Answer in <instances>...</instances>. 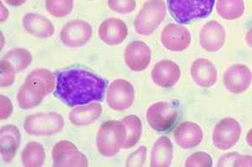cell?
<instances>
[{"mask_svg":"<svg viewBox=\"0 0 252 167\" xmlns=\"http://www.w3.org/2000/svg\"><path fill=\"white\" fill-rule=\"evenodd\" d=\"M55 95L70 107L101 101L107 80L83 69H69L56 74Z\"/></svg>","mask_w":252,"mask_h":167,"instance_id":"obj_1","label":"cell"},{"mask_svg":"<svg viewBox=\"0 0 252 167\" xmlns=\"http://www.w3.org/2000/svg\"><path fill=\"white\" fill-rule=\"evenodd\" d=\"M56 74L46 69L32 71L17 94L19 106L23 110L36 107L56 88Z\"/></svg>","mask_w":252,"mask_h":167,"instance_id":"obj_2","label":"cell"},{"mask_svg":"<svg viewBox=\"0 0 252 167\" xmlns=\"http://www.w3.org/2000/svg\"><path fill=\"white\" fill-rule=\"evenodd\" d=\"M215 0H167V8L175 21L189 24L212 14Z\"/></svg>","mask_w":252,"mask_h":167,"instance_id":"obj_3","label":"cell"},{"mask_svg":"<svg viewBox=\"0 0 252 167\" xmlns=\"http://www.w3.org/2000/svg\"><path fill=\"white\" fill-rule=\"evenodd\" d=\"M126 130L122 121L108 120L97 131L96 145L98 152L105 157H112L123 148Z\"/></svg>","mask_w":252,"mask_h":167,"instance_id":"obj_4","label":"cell"},{"mask_svg":"<svg viewBox=\"0 0 252 167\" xmlns=\"http://www.w3.org/2000/svg\"><path fill=\"white\" fill-rule=\"evenodd\" d=\"M166 15V6L163 0H148L135 17V31L141 35H151L163 22Z\"/></svg>","mask_w":252,"mask_h":167,"instance_id":"obj_5","label":"cell"},{"mask_svg":"<svg viewBox=\"0 0 252 167\" xmlns=\"http://www.w3.org/2000/svg\"><path fill=\"white\" fill-rule=\"evenodd\" d=\"M65 122L63 116L57 112L38 113L26 117L24 128L32 136H49L63 130Z\"/></svg>","mask_w":252,"mask_h":167,"instance_id":"obj_6","label":"cell"},{"mask_svg":"<svg viewBox=\"0 0 252 167\" xmlns=\"http://www.w3.org/2000/svg\"><path fill=\"white\" fill-rule=\"evenodd\" d=\"M178 108L171 102L160 101L151 105L146 111L150 126L158 132H165L175 125L178 118Z\"/></svg>","mask_w":252,"mask_h":167,"instance_id":"obj_7","label":"cell"},{"mask_svg":"<svg viewBox=\"0 0 252 167\" xmlns=\"http://www.w3.org/2000/svg\"><path fill=\"white\" fill-rule=\"evenodd\" d=\"M241 135V125L236 119L230 117L223 118L215 125L213 131V143L219 150H229L237 144Z\"/></svg>","mask_w":252,"mask_h":167,"instance_id":"obj_8","label":"cell"},{"mask_svg":"<svg viewBox=\"0 0 252 167\" xmlns=\"http://www.w3.org/2000/svg\"><path fill=\"white\" fill-rule=\"evenodd\" d=\"M134 99V87L126 79H115L108 87L106 93L107 104L114 111H126L131 107Z\"/></svg>","mask_w":252,"mask_h":167,"instance_id":"obj_9","label":"cell"},{"mask_svg":"<svg viewBox=\"0 0 252 167\" xmlns=\"http://www.w3.org/2000/svg\"><path fill=\"white\" fill-rule=\"evenodd\" d=\"M53 167H86L89 161L78 147L68 141H61L55 144L52 150Z\"/></svg>","mask_w":252,"mask_h":167,"instance_id":"obj_10","label":"cell"},{"mask_svg":"<svg viewBox=\"0 0 252 167\" xmlns=\"http://www.w3.org/2000/svg\"><path fill=\"white\" fill-rule=\"evenodd\" d=\"M92 26L86 21L74 20L64 26L60 33L61 41L68 47H80L92 38Z\"/></svg>","mask_w":252,"mask_h":167,"instance_id":"obj_11","label":"cell"},{"mask_svg":"<svg viewBox=\"0 0 252 167\" xmlns=\"http://www.w3.org/2000/svg\"><path fill=\"white\" fill-rule=\"evenodd\" d=\"M160 41L170 51H184L191 44V34L184 26L169 24L161 32Z\"/></svg>","mask_w":252,"mask_h":167,"instance_id":"obj_12","label":"cell"},{"mask_svg":"<svg viewBox=\"0 0 252 167\" xmlns=\"http://www.w3.org/2000/svg\"><path fill=\"white\" fill-rule=\"evenodd\" d=\"M252 73L247 65L235 64L228 68L223 76L224 87L233 94H242L252 84Z\"/></svg>","mask_w":252,"mask_h":167,"instance_id":"obj_13","label":"cell"},{"mask_svg":"<svg viewBox=\"0 0 252 167\" xmlns=\"http://www.w3.org/2000/svg\"><path fill=\"white\" fill-rule=\"evenodd\" d=\"M152 50L143 41L129 43L125 50V62L131 71L141 72L149 66Z\"/></svg>","mask_w":252,"mask_h":167,"instance_id":"obj_14","label":"cell"},{"mask_svg":"<svg viewBox=\"0 0 252 167\" xmlns=\"http://www.w3.org/2000/svg\"><path fill=\"white\" fill-rule=\"evenodd\" d=\"M226 40L225 29L217 21H209L201 28L199 42L208 52H217L223 47Z\"/></svg>","mask_w":252,"mask_h":167,"instance_id":"obj_15","label":"cell"},{"mask_svg":"<svg viewBox=\"0 0 252 167\" xmlns=\"http://www.w3.org/2000/svg\"><path fill=\"white\" fill-rule=\"evenodd\" d=\"M180 77V67L172 60H164L157 63L152 71L153 82L162 88H171L174 86Z\"/></svg>","mask_w":252,"mask_h":167,"instance_id":"obj_16","label":"cell"},{"mask_svg":"<svg viewBox=\"0 0 252 167\" xmlns=\"http://www.w3.org/2000/svg\"><path fill=\"white\" fill-rule=\"evenodd\" d=\"M98 35L101 40L108 46H118L127 37L128 28L121 19L109 18L99 26Z\"/></svg>","mask_w":252,"mask_h":167,"instance_id":"obj_17","label":"cell"},{"mask_svg":"<svg viewBox=\"0 0 252 167\" xmlns=\"http://www.w3.org/2000/svg\"><path fill=\"white\" fill-rule=\"evenodd\" d=\"M190 73L196 85L202 88H210L215 85L218 78V71L210 60L199 58L193 61Z\"/></svg>","mask_w":252,"mask_h":167,"instance_id":"obj_18","label":"cell"},{"mask_svg":"<svg viewBox=\"0 0 252 167\" xmlns=\"http://www.w3.org/2000/svg\"><path fill=\"white\" fill-rule=\"evenodd\" d=\"M203 138V130L194 122H183L175 130V142L183 149L197 147L200 144Z\"/></svg>","mask_w":252,"mask_h":167,"instance_id":"obj_19","label":"cell"},{"mask_svg":"<svg viewBox=\"0 0 252 167\" xmlns=\"http://www.w3.org/2000/svg\"><path fill=\"white\" fill-rule=\"evenodd\" d=\"M20 144V131L14 125H4L0 131V151L4 162H11Z\"/></svg>","mask_w":252,"mask_h":167,"instance_id":"obj_20","label":"cell"},{"mask_svg":"<svg viewBox=\"0 0 252 167\" xmlns=\"http://www.w3.org/2000/svg\"><path fill=\"white\" fill-rule=\"evenodd\" d=\"M23 26L30 34L40 39L50 38L55 32V27L51 20L36 13L26 14L23 18Z\"/></svg>","mask_w":252,"mask_h":167,"instance_id":"obj_21","label":"cell"},{"mask_svg":"<svg viewBox=\"0 0 252 167\" xmlns=\"http://www.w3.org/2000/svg\"><path fill=\"white\" fill-rule=\"evenodd\" d=\"M173 159V144L167 136H160L153 145L151 156V167H167Z\"/></svg>","mask_w":252,"mask_h":167,"instance_id":"obj_22","label":"cell"},{"mask_svg":"<svg viewBox=\"0 0 252 167\" xmlns=\"http://www.w3.org/2000/svg\"><path fill=\"white\" fill-rule=\"evenodd\" d=\"M102 111V105L98 103L80 105L69 113V120L78 126L91 125L100 117Z\"/></svg>","mask_w":252,"mask_h":167,"instance_id":"obj_23","label":"cell"},{"mask_svg":"<svg viewBox=\"0 0 252 167\" xmlns=\"http://www.w3.org/2000/svg\"><path fill=\"white\" fill-rule=\"evenodd\" d=\"M21 162L24 167H40L46 160V151L43 145L38 142H30L21 152Z\"/></svg>","mask_w":252,"mask_h":167,"instance_id":"obj_24","label":"cell"},{"mask_svg":"<svg viewBox=\"0 0 252 167\" xmlns=\"http://www.w3.org/2000/svg\"><path fill=\"white\" fill-rule=\"evenodd\" d=\"M126 130V137L123 144L124 149H129L135 146L141 139L142 134V124L138 116H128L122 119Z\"/></svg>","mask_w":252,"mask_h":167,"instance_id":"obj_25","label":"cell"},{"mask_svg":"<svg viewBox=\"0 0 252 167\" xmlns=\"http://www.w3.org/2000/svg\"><path fill=\"white\" fill-rule=\"evenodd\" d=\"M216 10L223 20H237L244 14L245 3L243 0H218Z\"/></svg>","mask_w":252,"mask_h":167,"instance_id":"obj_26","label":"cell"},{"mask_svg":"<svg viewBox=\"0 0 252 167\" xmlns=\"http://www.w3.org/2000/svg\"><path fill=\"white\" fill-rule=\"evenodd\" d=\"M3 59L9 61L14 66L15 71L20 72L25 71L31 65L32 54L26 48H13L5 54Z\"/></svg>","mask_w":252,"mask_h":167,"instance_id":"obj_27","label":"cell"},{"mask_svg":"<svg viewBox=\"0 0 252 167\" xmlns=\"http://www.w3.org/2000/svg\"><path fill=\"white\" fill-rule=\"evenodd\" d=\"M46 8L53 17H65L72 11L73 0H46Z\"/></svg>","mask_w":252,"mask_h":167,"instance_id":"obj_28","label":"cell"},{"mask_svg":"<svg viewBox=\"0 0 252 167\" xmlns=\"http://www.w3.org/2000/svg\"><path fill=\"white\" fill-rule=\"evenodd\" d=\"M1 74H0V85L1 87L5 88L13 85L15 80L16 72L14 66L5 60H1Z\"/></svg>","mask_w":252,"mask_h":167,"instance_id":"obj_29","label":"cell"},{"mask_svg":"<svg viewBox=\"0 0 252 167\" xmlns=\"http://www.w3.org/2000/svg\"><path fill=\"white\" fill-rule=\"evenodd\" d=\"M213 166V159L209 154L204 152V151H198L195 152L189 158L187 159L185 162V167H210Z\"/></svg>","mask_w":252,"mask_h":167,"instance_id":"obj_30","label":"cell"},{"mask_svg":"<svg viewBox=\"0 0 252 167\" xmlns=\"http://www.w3.org/2000/svg\"><path fill=\"white\" fill-rule=\"evenodd\" d=\"M109 9L118 14H129L136 7L135 0H108Z\"/></svg>","mask_w":252,"mask_h":167,"instance_id":"obj_31","label":"cell"},{"mask_svg":"<svg viewBox=\"0 0 252 167\" xmlns=\"http://www.w3.org/2000/svg\"><path fill=\"white\" fill-rule=\"evenodd\" d=\"M147 148L146 146H141L137 150L134 151L131 155H129L127 159L126 166L127 167H141L146 162Z\"/></svg>","mask_w":252,"mask_h":167,"instance_id":"obj_32","label":"cell"},{"mask_svg":"<svg viewBox=\"0 0 252 167\" xmlns=\"http://www.w3.org/2000/svg\"><path fill=\"white\" fill-rule=\"evenodd\" d=\"M0 102H1V107H0V119H6L11 116L13 112V104L11 100L7 96L1 95L0 96Z\"/></svg>","mask_w":252,"mask_h":167,"instance_id":"obj_33","label":"cell"},{"mask_svg":"<svg viewBox=\"0 0 252 167\" xmlns=\"http://www.w3.org/2000/svg\"><path fill=\"white\" fill-rule=\"evenodd\" d=\"M238 156H239V153L237 152H230V153H227L226 155H223L219 159L217 166L220 167H234L235 160L237 158Z\"/></svg>","mask_w":252,"mask_h":167,"instance_id":"obj_34","label":"cell"},{"mask_svg":"<svg viewBox=\"0 0 252 167\" xmlns=\"http://www.w3.org/2000/svg\"><path fill=\"white\" fill-rule=\"evenodd\" d=\"M235 167H252V156L248 155H241L239 154L237 158L235 160Z\"/></svg>","mask_w":252,"mask_h":167,"instance_id":"obj_35","label":"cell"},{"mask_svg":"<svg viewBox=\"0 0 252 167\" xmlns=\"http://www.w3.org/2000/svg\"><path fill=\"white\" fill-rule=\"evenodd\" d=\"M7 4L14 7H18V6L22 5L26 3L27 0H3Z\"/></svg>","mask_w":252,"mask_h":167,"instance_id":"obj_36","label":"cell"},{"mask_svg":"<svg viewBox=\"0 0 252 167\" xmlns=\"http://www.w3.org/2000/svg\"><path fill=\"white\" fill-rule=\"evenodd\" d=\"M9 17V11L6 9L5 6L3 5V3H1V22L3 23Z\"/></svg>","mask_w":252,"mask_h":167,"instance_id":"obj_37","label":"cell"},{"mask_svg":"<svg viewBox=\"0 0 252 167\" xmlns=\"http://www.w3.org/2000/svg\"><path fill=\"white\" fill-rule=\"evenodd\" d=\"M246 41H247V45L252 48V28H250L249 30L247 31V35H246Z\"/></svg>","mask_w":252,"mask_h":167,"instance_id":"obj_38","label":"cell"},{"mask_svg":"<svg viewBox=\"0 0 252 167\" xmlns=\"http://www.w3.org/2000/svg\"><path fill=\"white\" fill-rule=\"evenodd\" d=\"M247 144H249L251 147H252V129L247 132Z\"/></svg>","mask_w":252,"mask_h":167,"instance_id":"obj_39","label":"cell"}]
</instances>
